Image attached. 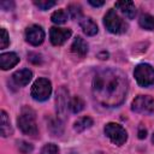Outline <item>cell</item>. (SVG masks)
I'll return each instance as SVG.
<instances>
[{
  "label": "cell",
  "mask_w": 154,
  "mask_h": 154,
  "mask_svg": "<svg viewBox=\"0 0 154 154\" xmlns=\"http://www.w3.org/2000/svg\"><path fill=\"white\" fill-rule=\"evenodd\" d=\"M41 154H59V148L53 143H47L41 149Z\"/></svg>",
  "instance_id": "cell-24"
},
{
  "label": "cell",
  "mask_w": 154,
  "mask_h": 154,
  "mask_svg": "<svg viewBox=\"0 0 154 154\" xmlns=\"http://www.w3.org/2000/svg\"><path fill=\"white\" fill-rule=\"evenodd\" d=\"M107 57H108V53L107 52H102V53L99 54V58H101V59H107Z\"/></svg>",
  "instance_id": "cell-31"
},
{
  "label": "cell",
  "mask_w": 154,
  "mask_h": 154,
  "mask_svg": "<svg viewBox=\"0 0 154 154\" xmlns=\"http://www.w3.org/2000/svg\"><path fill=\"white\" fill-rule=\"evenodd\" d=\"M18 128L24 132L25 135L29 136H35L37 135V125H36V117L35 112L30 107H23L20 111V114L17 119Z\"/></svg>",
  "instance_id": "cell-2"
},
{
  "label": "cell",
  "mask_w": 154,
  "mask_h": 154,
  "mask_svg": "<svg viewBox=\"0 0 154 154\" xmlns=\"http://www.w3.org/2000/svg\"><path fill=\"white\" fill-rule=\"evenodd\" d=\"M138 23L146 30H154V17L148 13L142 14L138 19Z\"/></svg>",
  "instance_id": "cell-19"
},
{
  "label": "cell",
  "mask_w": 154,
  "mask_h": 154,
  "mask_svg": "<svg viewBox=\"0 0 154 154\" xmlns=\"http://www.w3.org/2000/svg\"><path fill=\"white\" fill-rule=\"evenodd\" d=\"M67 12L73 19H78L82 16V7L78 4H70L67 6Z\"/></svg>",
  "instance_id": "cell-22"
},
{
  "label": "cell",
  "mask_w": 154,
  "mask_h": 154,
  "mask_svg": "<svg viewBox=\"0 0 154 154\" xmlns=\"http://www.w3.org/2000/svg\"><path fill=\"white\" fill-rule=\"evenodd\" d=\"M116 7L118 10H120V12L128 17L129 19H132L136 14V7H135V4L132 1H129V0H123V1H117L116 2Z\"/></svg>",
  "instance_id": "cell-12"
},
{
  "label": "cell",
  "mask_w": 154,
  "mask_h": 154,
  "mask_svg": "<svg viewBox=\"0 0 154 154\" xmlns=\"http://www.w3.org/2000/svg\"><path fill=\"white\" fill-rule=\"evenodd\" d=\"M32 77V72L28 69H23V70H18L12 75V79L13 82L18 85V87H24L26 85Z\"/></svg>",
  "instance_id": "cell-11"
},
{
  "label": "cell",
  "mask_w": 154,
  "mask_h": 154,
  "mask_svg": "<svg viewBox=\"0 0 154 154\" xmlns=\"http://www.w3.org/2000/svg\"><path fill=\"white\" fill-rule=\"evenodd\" d=\"M0 130H1V136L2 137H7L12 134V128H11V123H10V119H8V116L5 111H1V126H0Z\"/></svg>",
  "instance_id": "cell-17"
},
{
  "label": "cell",
  "mask_w": 154,
  "mask_h": 154,
  "mask_svg": "<svg viewBox=\"0 0 154 154\" xmlns=\"http://www.w3.org/2000/svg\"><path fill=\"white\" fill-rule=\"evenodd\" d=\"M152 141H153V143H154V134H153V137H152Z\"/></svg>",
  "instance_id": "cell-32"
},
{
  "label": "cell",
  "mask_w": 154,
  "mask_h": 154,
  "mask_svg": "<svg viewBox=\"0 0 154 154\" xmlns=\"http://www.w3.org/2000/svg\"><path fill=\"white\" fill-rule=\"evenodd\" d=\"M0 6H1L2 10L8 11V10H12L14 7V2L13 1H1L0 2Z\"/></svg>",
  "instance_id": "cell-28"
},
{
  "label": "cell",
  "mask_w": 154,
  "mask_h": 154,
  "mask_svg": "<svg viewBox=\"0 0 154 154\" xmlns=\"http://www.w3.org/2000/svg\"><path fill=\"white\" fill-rule=\"evenodd\" d=\"M105 134L106 136L117 146H122L125 143L128 138V134L125 129L116 123H108L105 125Z\"/></svg>",
  "instance_id": "cell-6"
},
{
  "label": "cell",
  "mask_w": 154,
  "mask_h": 154,
  "mask_svg": "<svg viewBox=\"0 0 154 154\" xmlns=\"http://www.w3.org/2000/svg\"><path fill=\"white\" fill-rule=\"evenodd\" d=\"M89 4L91 5V6H94V7H100V6H102L103 4H105V1H95V0H89Z\"/></svg>",
  "instance_id": "cell-30"
},
{
  "label": "cell",
  "mask_w": 154,
  "mask_h": 154,
  "mask_svg": "<svg viewBox=\"0 0 154 154\" xmlns=\"http://www.w3.org/2000/svg\"><path fill=\"white\" fill-rule=\"evenodd\" d=\"M71 36V30L66 29V28H58V26H53L49 30V37H51V42L54 46H61L65 41H67V38Z\"/></svg>",
  "instance_id": "cell-10"
},
{
  "label": "cell",
  "mask_w": 154,
  "mask_h": 154,
  "mask_svg": "<svg viewBox=\"0 0 154 154\" xmlns=\"http://www.w3.org/2000/svg\"><path fill=\"white\" fill-rule=\"evenodd\" d=\"M55 103H57V112L59 113V116L61 118H64L66 116L67 112V107H70V99H69V91L65 87H60L59 90L57 91V99H55Z\"/></svg>",
  "instance_id": "cell-8"
},
{
  "label": "cell",
  "mask_w": 154,
  "mask_h": 154,
  "mask_svg": "<svg viewBox=\"0 0 154 154\" xmlns=\"http://www.w3.org/2000/svg\"><path fill=\"white\" fill-rule=\"evenodd\" d=\"M25 38L32 46H38L45 40V31L40 25H31L25 30Z\"/></svg>",
  "instance_id": "cell-9"
},
{
  "label": "cell",
  "mask_w": 154,
  "mask_h": 154,
  "mask_svg": "<svg viewBox=\"0 0 154 154\" xmlns=\"http://www.w3.org/2000/svg\"><path fill=\"white\" fill-rule=\"evenodd\" d=\"M146 136H147V130L143 128V126H140V129H138V138H146Z\"/></svg>",
  "instance_id": "cell-29"
},
{
  "label": "cell",
  "mask_w": 154,
  "mask_h": 154,
  "mask_svg": "<svg viewBox=\"0 0 154 154\" xmlns=\"http://www.w3.org/2000/svg\"><path fill=\"white\" fill-rule=\"evenodd\" d=\"M103 24L106 29L112 34H123L128 30V24L118 16L116 10H108V12L105 14Z\"/></svg>",
  "instance_id": "cell-3"
},
{
  "label": "cell",
  "mask_w": 154,
  "mask_h": 154,
  "mask_svg": "<svg viewBox=\"0 0 154 154\" xmlns=\"http://www.w3.org/2000/svg\"><path fill=\"white\" fill-rule=\"evenodd\" d=\"M48 129L54 136H61V134L64 131V125L59 118H49Z\"/></svg>",
  "instance_id": "cell-16"
},
{
  "label": "cell",
  "mask_w": 154,
  "mask_h": 154,
  "mask_svg": "<svg viewBox=\"0 0 154 154\" xmlns=\"http://www.w3.org/2000/svg\"><path fill=\"white\" fill-rule=\"evenodd\" d=\"M18 61H19V57L13 52L2 53L0 55V67L2 70H8L13 67L14 65H17Z\"/></svg>",
  "instance_id": "cell-13"
},
{
  "label": "cell",
  "mask_w": 154,
  "mask_h": 154,
  "mask_svg": "<svg viewBox=\"0 0 154 154\" xmlns=\"http://www.w3.org/2000/svg\"><path fill=\"white\" fill-rule=\"evenodd\" d=\"M135 78L141 87H149L154 84V69L149 64H140L134 71Z\"/></svg>",
  "instance_id": "cell-5"
},
{
  "label": "cell",
  "mask_w": 154,
  "mask_h": 154,
  "mask_svg": "<svg viewBox=\"0 0 154 154\" xmlns=\"http://www.w3.org/2000/svg\"><path fill=\"white\" fill-rule=\"evenodd\" d=\"M67 18H69V14H67V12H66L65 10H63V8L57 10L55 12H53V14H52V17H51L52 22L55 23V24H63V23H65V22L67 20Z\"/></svg>",
  "instance_id": "cell-20"
},
{
  "label": "cell",
  "mask_w": 154,
  "mask_h": 154,
  "mask_svg": "<svg viewBox=\"0 0 154 154\" xmlns=\"http://www.w3.org/2000/svg\"><path fill=\"white\" fill-rule=\"evenodd\" d=\"M128 81L125 76L116 69H102L93 78L94 97L106 107L120 105L126 95Z\"/></svg>",
  "instance_id": "cell-1"
},
{
  "label": "cell",
  "mask_w": 154,
  "mask_h": 154,
  "mask_svg": "<svg viewBox=\"0 0 154 154\" xmlns=\"http://www.w3.org/2000/svg\"><path fill=\"white\" fill-rule=\"evenodd\" d=\"M70 108L73 113H79L84 108V101L79 96H75L70 100Z\"/></svg>",
  "instance_id": "cell-21"
},
{
  "label": "cell",
  "mask_w": 154,
  "mask_h": 154,
  "mask_svg": "<svg viewBox=\"0 0 154 154\" xmlns=\"http://www.w3.org/2000/svg\"><path fill=\"white\" fill-rule=\"evenodd\" d=\"M131 108L141 114H150L154 112V99L148 95H138L132 101Z\"/></svg>",
  "instance_id": "cell-7"
},
{
  "label": "cell",
  "mask_w": 154,
  "mask_h": 154,
  "mask_svg": "<svg viewBox=\"0 0 154 154\" xmlns=\"http://www.w3.org/2000/svg\"><path fill=\"white\" fill-rule=\"evenodd\" d=\"M34 4L41 10H48L55 5V1H53V0H35Z\"/></svg>",
  "instance_id": "cell-23"
},
{
  "label": "cell",
  "mask_w": 154,
  "mask_h": 154,
  "mask_svg": "<svg viewBox=\"0 0 154 154\" xmlns=\"http://www.w3.org/2000/svg\"><path fill=\"white\" fill-rule=\"evenodd\" d=\"M17 144H18V149L22 154H29L32 152V146L25 141H18Z\"/></svg>",
  "instance_id": "cell-25"
},
{
  "label": "cell",
  "mask_w": 154,
  "mask_h": 154,
  "mask_svg": "<svg viewBox=\"0 0 154 154\" xmlns=\"http://www.w3.org/2000/svg\"><path fill=\"white\" fill-rule=\"evenodd\" d=\"M79 24H81V28H82L83 32L88 36H93L97 32V25L90 18H82Z\"/></svg>",
  "instance_id": "cell-15"
},
{
  "label": "cell",
  "mask_w": 154,
  "mask_h": 154,
  "mask_svg": "<svg viewBox=\"0 0 154 154\" xmlns=\"http://www.w3.org/2000/svg\"><path fill=\"white\" fill-rule=\"evenodd\" d=\"M52 93V84L47 78H38L31 87V96L36 101H46Z\"/></svg>",
  "instance_id": "cell-4"
},
{
  "label": "cell",
  "mask_w": 154,
  "mask_h": 154,
  "mask_svg": "<svg viewBox=\"0 0 154 154\" xmlns=\"http://www.w3.org/2000/svg\"><path fill=\"white\" fill-rule=\"evenodd\" d=\"M8 45H10L8 34H7V31L2 28V29H1V37H0V48L4 49V48H6Z\"/></svg>",
  "instance_id": "cell-26"
},
{
  "label": "cell",
  "mask_w": 154,
  "mask_h": 154,
  "mask_svg": "<svg viewBox=\"0 0 154 154\" xmlns=\"http://www.w3.org/2000/svg\"><path fill=\"white\" fill-rule=\"evenodd\" d=\"M71 51H72V53H75L76 55L83 58V57L87 54V52H88V45H87V42H85L81 36H77V37L73 40L72 45H71Z\"/></svg>",
  "instance_id": "cell-14"
},
{
  "label": "cell",
  "mask_w": 154,
  "mask_h": 154,
  "mask_svg": "<svg viewBox=\"0 0 154 154\" xmlns=\"http://www.w3.org/2000/svg\"><path fill=\"white\" fill-rule=\"evenodd\" d=\"M93 123H94V122H93V119H91L90 117H82V118H79L78 120L75 122L73 128H75V130H76L77 132H82V131L89 129V128L93 125Z\"/></svg>",
  "instance_id": "cell-18"
},
{
  "label": "cell",
  "mask_w": 154,
  "mask_h": 154,
  "mask_svg": "<svg viewBox=\"0 0 154 154\" xmlns=\"http://www.w3.org/2000/svg\"><path fill=\"white\" fill-rule=\"evenodd\" d=\"M28 59H29L30 63H32V64H35V65L42 63V58H41V55H40L38 53H29V54H28Z\"/></svg>",
  "instance_id": "cell-27"
}]
</instances>
